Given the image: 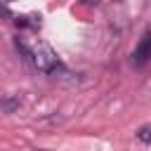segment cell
<instances>
[{
  "label": "cell",
  "instance_id": "cell-1",
  "mask_svg": "<svg viewBox=\"0 0 151 151\" xmlns=\"http://www.w3.org/2000/svg\"><path fill=\"white\" fill-rule=\"evenodd\" d=\"M14 42H17L19 52H21L38 71H42V73H54V71L59 68V57H57V52H54L45 40H40V38H17Z\"/></svg>",
  "mask_w": 151,
  "mask_h": 151
},
{
  "label": "cell",
  "instance_id": "cell-2",
  "mask_svg": "<svg viewBox=\"0 0 151 151\" xmlns=\"http://www.w3.org/2000/svg\"><path fill=\"white\" fill-rule=\"evenodd\" d=\"M149 61H151V31H144V35L139 38L137 47L130 54V64L134 68H144Z\"/></svg>",
  "mask_w": 151,
  "mask_h": 151
},
{
  "label": "cell",
  "instance_id": "cell-3",
  "mask_svg": "<svg viewBox=\"0 0 151 151\" xmlns=\"http://www.w3.org/2000/svg\"><path fill=\"white\" fill-rule=\"evenodd\" d=\"M142 144H151V123H146V125H142L139 130H137V134H134Z\"/></svg>",
  "mask_w": 151,
  "mask_h": 151
},
{
  "label": "cell",
  "instance_id": "cell-4",
  "mask_svg": "<svg viewBox=\"0 0 151 151\" xmlns=\"http://www.w3.org/2000/svg\"><path fill=\"white\" fill-rule=\"evenodd\" d=\"M19 104H21V101H19L17 97H14V99H2V109H5L7 113H12V111H14V109H17Z\"/></svg>",
  "mask_w": 151,
  "mask_h": 151
},
{
  "label": "cell",
  "instance_id": "cell-5",
  "mask_svg": "<svg viewBox=\"0 0 151 151\" xmlns=\"http://www.w3.org/2000/svg\"><path fill=\"white\" fill-rule=\"evenodd\" d=\"M2 2H14V0H2Z\"/></svg>",
  "mask_w": 151,
  "mask_h": 151
},
{
  "label": "cell",
  "instance_id": "cell-6",
  "mask_svg": "<svg viewBox=\"0 0 151 151\" xmlns=\"http://www.w3.org/2000/svg\"><path fill=\"white\" fill-rule=\"evenodd\" d=\"M113 2H123V0H113Z\"/></svg>",
  "mask_w": 151,
  "mask_h": 151
}]
</instances>
